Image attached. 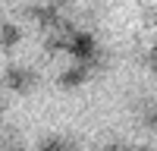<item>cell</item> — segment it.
<instances>
[{
    "label": "cell",
    "instance_id": "cell-2",
    "mask_svg": "<svg viewBox=\"0 0 157 151\" xmlns=\"http://www.w3.org/2000/svg\"><path fill=\"white\" fill-rule=\"evenodd\" d=\"M35 69L29 66H22V63H13V66L3 72V82L13 88V91H32V85H35Z\"/></svg>",
    "mask_w": 157,
    "mask_h": 151
},
{
    "label": "cell",
    "instance_id": "cell-5",
    "mask_svg": "<svg viewBox=\"0 0 157 151\" xmlns=\"http://www.w3.org/2000/svg\"><path fill=\"white\" fill-rule=\"evenodd\" d=\"M10 151H29V148H22V145H13V148H10Z\"/></svg>",
    "mask_w": 157,
    "mask_h": 151
},
{
    "label": "cell",
    "instance_id": "cell-3",
    "mask_svg": "<svg viewBox=\"0 0 157 151\" xmlns=\"http://www.w3.org/2000/svg\"><path fill=\"white\" fill-rule=\"evenodd\" d=\"M91 76V69L85 66V63H75V66H69V69H63V76H60V85L63 88H75V85H82L85 79Z\"/></svg>",
    "mask_w": 157,
    "mask_h": 151
},
{
    "label": "cell",
    "instance_id": "cell-1",
    "mask_svg": "<svg viewBox=\"0 0 157 151\" xmlns=\"http://www.w3.org/2000/svg\"><path fill=\"white\" fill-rule=\"evenodd\" d=\"M66 50L72 54L75 63H85V66H88V60L98 54V41H94L91 32H72L69 41H66Z\"/></svg>",
    "mask_w": 157,
    "mask_h": 151
},
{
    "label": "cell",
    "instance_id": "cell-4",
    "mask_svg": "<svg viewBox=\"0 0 157 151\" xmlns=\"http://www.w3.org/2000/svg\"><path fill=\"white\" fill-rule=\"evenodd\" d=\"M19 41H22V29H19V25H13V22H3V25H0V44H3L6 50H13Z\"/></svg>",
    "mask_w": 157,
    "mask_h": 151
},
{
    "label": "cell",
    "instance_id": "cell-6",
    "mask_svg": "<svg viewBox=\"0 0 157 151\" xmlns=\"http://www.w3.org/2000/svg\"><path fill=\"white\" fill-rule=\"evenodd\" d=\"M0 113H3V98H0Z\"/></svg>",
    "mask_w": 157,
    "mask_h": 151
}]
</instances>
